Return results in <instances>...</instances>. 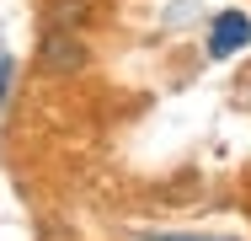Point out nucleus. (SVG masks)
I'll list each match as a JSON object with an SVG mask.
<instances>
[{"mask_svg": "<svg viewBox=\"0 0 251 241\" xmlns=\"http://www.w3.org/2000/svg\"><path fill=\"white\" fill-rule=\"evenodd\" d=\"M134 241H235V236H160V231H134Z\"/></svg>", "mask_w": 251, "mask_h": 241, "instance_id": "7ed1b4c3", "label": "nucleus"}, {"mask_svg": "<svg viewBox=\"0 0 251 241\" xmlns=\"http://www.w3.org/2000/svg\"><path fill=\"white\" fill-rule=\"evenodd\" d=\"M80 59H86V48H80V38H70L64 27H53L49 38H43V64L49 70H59V75L64 70H80Z\"/></svg>", "mask_w": 251, "mask_h": 241, "instance_id": "f03ea898", "label": "nucleus"}, {"mask_svg": "<svg viewBox=\"0 0 251 241\" xmlns=\"http://www.w3.org/2000/svg\"><path fill=\"white\" fill-rule=\"evenodd\" d=\"M5 86H11V59H0V102H5Z\"/></svg>", "mask_w": 251, "mask_h": 241, "instance_id": "20e7f679", "label": "nucleus"}, {"mask_svg": "<svg viewBox=\"0 0 251 241\" xmlns=\"http://www.w3.org/2000/svg\"><path fill=\"white\" fill-rule=\"evenodd\" d=\"M246 43H251V16L246 11H219L214 27H208V54L225 59V54H235V48H246Z\"/></svg>", "mask_w": 251, "mask_h": 241, "instance_id": "f257e3e1", "label": "nucleus"}]
</instances>
